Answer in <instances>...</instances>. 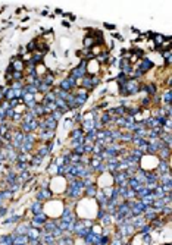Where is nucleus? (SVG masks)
<instances>
[{
    "label": "nucleus",
    "instance_id": "nucleus-43",
    "mask_svg": "<svg viewBox=\"0 0 172 245\" xmlns=\"http://www.w3.org/2000/svg\"><path fill=\"white\" fill-rule=\"evenodd\" d=\"M5 100V87L0 85V103Z\"/></svg>",
    "mask_w": 172,
    "mask_h": 245
},
{
    "label": "nucleus",
    "instance_id": "nucleus-47",
    "mask_svg": "<svg viewBox=\"0 0 172 245\" xmlns=\"http://www.w3.org/2000/svg\"><path fill=\"white\" fill-rule=\"evenodd\" d=\"M112 37H113V38H118V40H122V37H121L119 34H115V33H113V34H112Z\"/></svg>",
    "mask_w": 172,
    "mask_h": 245
},
{
    "label": "nucleus",
    "instance_id": "nucleus-49",
    "mask_svg": "<svg viewBox=\"0 0 172 245\" xmlns=\"http://www.w3.org/2000/svg\"><path fill=\"white\" fill-rule=\"evenodd\" d=\"M54 12H56V14H58V15H60V14H62V9H56Z\"/></svg>",
    "mask_w": 172,
    "mask_h": 245
},
{
    "label": "nucleus",
    "instance_id": "nucleus-20",
    "mask_svg": "<svg viewBox=\"0 0 172 245\" xmlns=\"http://www.w3.org/2000/svg\"><path fill=\"white\" fill-rule=\"evenodd\" d=\"M82 46H84V49H88V50H91V47H94V40H93L88 34H87L86 37H84V40H82Z\"/></svg>",
    "mask_w": 172,
    "mask_h": 245
},
{
    "label": "nucleus",
    "instance_id": "nucleus-50",
    "mask_svg": "<svg viewBox=\"0 0 172 245\" xmlns=\"http://www.w3.org/2000/svg\"><path fill=\"white\" fill-rule=\"evenodd\" d=\"M122 245H131V242H130V241H126V242H122Z\"/></svg>",
    "mask_w": 172,
    "mask_h": 245
},
{
    "label": "nucleus",
    "instance_id": "nucleus-26",
    "mask_svg": "<svg viewBox=\"0 0 172 245\" xmlns=\"http://www.w3.org/2000/svg\"><path fill=\"white\" fill-rule=\"evenodd\" d=\"M35 154H37V156H40L41 159H44V157H47V156L50 154V151L47 150L46 144H44V146H41V147H40V148H38V150L35 151Z\"/></svg>",
    "mask_w": 172,
    "mask_h": 245
},
{
    "label": "nucleus",
    "instance_id": "nucleus-12",
    "mask_svg": "<svg viewBox=\"0 0 172 245\" xmlns=\"http://www.w3.org/2000/svg\"><path fill=\"white\" fill-rule=\"evenodd\" d=\"M40 235H41V229H37V228H30L28 232H26V236H28L30 241L31 239H38Z\"/></svg>",
    "mask_w": 172,
    "mask_h": 245
},
{
    "label": "nucleus",
    "instance_id": "nucleus-21",
    "mask_svg": "<svg viewBox=\"0 0 172 245\" xmlns=\"http://www.w3.org/2000/svg\"><path fill=\"white\" fill-rule=\"evenodd\" d=\"M140 201L143 203V205H144V207H149V205H152V204H153V201H154V197H153V194L150 192L149 195L143 197V198L140 200Z\"/></svg>",
    "mask_w": 172,
    "mask_h": 245
},
{
    "label": "nucleus",
    "instance_id": "nucleus-15",
    "mask_svg": "<svg viewBox=\"0 0 172 245\" xmlns=\"http://www.w3.org/2000/svg\"><path fill=\"white\" fill-rule=\"evenodd\" d=\"M33 56H31V62H33L34 65L37 66V65H40V63H43V57H44V54L40 53V52H34V53H31Z\"/></svg>",
    "mask_w": 172,
    "mask_h": 245
},
{
    "label": "nucleus",
    "instance_id": "nucleus-18",
    "mask_svg": "<svg viewBox=\"0 0 172 245\" xmlns=\"http://www.w3.org/2000/svg\"><path fill=\"white\" fill-rule=\"evenodd\" d=\"M146 87H147V95H149V97H153V95L158 94V87H156L154 82H149Z\"/></svg>",
    "mask_w": 172,
    "mask_h": 245
},
{
    "label": "nucleus",
    "instance_id": "nucleus-36",
    "mask_svg": "<svg viewBox=\"0 0 172 245\" xmlns=\"http://www.w3.org/2000/svg\"><path fill=\"white\" fill-rule=\"evenodd\" d=\"M150 104H152V100H150V97H149V95L141 100V106L144 107V109H149V107H150Z\"/></svg>",
    "mask_w": 172,
    "mask_h": 245
},
{
    "label": "nucleus",
    "instance_id": "nucleus-5",
    "mask_svg": "<svg viewBox=\"0 0 172 245\" xmlns=\"http://www.w3.org/2000/svg\"><path fill=\"white\" fill-rule=\"evenodd\" d=\"M126 179H128V175H126L125 172H121V170H118V172L112 173V181H113V185H122V184H125Z\"/></svg>",
    "mask_w": 172,
    "mask_h": 245
},
{
    "label": "nucleus",
    "instance_id": "nucleus-28",
    "mask_svg": "<svg viewBox=\"0 0 172 245\" xmlns=\"http://www.w3.org/2000/svg\"><path fill=\"white\" fill-rule=\"evenodd\" d=\"M125 113H126V107L124 106H116V107H113V115L115 116H125Z\"/></svg>",
    "mask_w": 172,
    "mask_h": 245
},
{
    "label": "nucleus",
    "instance_id": "nucleus-16",
    "mask_svg": "<svg viewBox=\"0 0 172 245\" xmlns=\"http://www.w3.org/2000/svg\"><path fill=\"white\" fill-rule=\"evenodd\" d=\"M28 242H30V239L26 235H18L13 239V245H28Z\"/></svg>",
    "mask_w": 172,
    "mask_h": 245
},
{
    "label": "nucleus",
    "instance_id": "nucleus-40",
    "mask_svg": "<svg viewBox=\"0 0 172 245\" xmlns=\"http://www.w3.org/2000/svg\"><path fill=\"white\" fill-rule=\"evenodd\" d=\"M72 153H75V154H78V156H84V147H82V146L75 147V148L72 150Z\"/></svg>",
    "mask_w": 172,
    "mask_h": 245
},
{
    "label": "nucleus",
    "instance_id": "nucleus-2",
    "mask_svg": "<svg viewBox=\"0 0 172 245\" xmlns=\"http://www.w3.org/2000/svg\"><path fill=\"white\" fill-rule=\"evenodd\" d=\"M53 197V191L50 189V188H40L38 191H37V194H35V200L37 201H50Z\"/></svg>",
    "mask_w": 172,
    "mask_h": 245
},
{
    "label": "nucleus",
    "instance_id": "nucleus-11",
    "mask_svg": "<svg viewBox=\"0 0 172 245\" xmlns=\"http://www.w3.org/2000/svg\"><path fill=\"white\" fill-rule=\"evenodd\" d=\"M59 88H60V90H63V91L71 93V91H72V87H71V78H69V76H68V78H63V80L59 82Z\"/></svg>",
    "mask_w": 172,
    "mask_h": 245
},
{
    "label": "nucleus",
    "instance_id": "nucleus-19",
    "mask_svg": "<svg viewBox=\"0 0 172 245\" xmlns=\"http://www.w3.org/2000/svg\"><path fill=\"white\" fill-rule=\"evenodd\" d=\"M159 157H160V160H169V157H171V148H160L159 150Z\"/></svg>",
    "mask_w": 172,
    "mask_h": 245
},
{
    "label": "nucleus",
    "instance_id": "nucleus-14",
    "mask_svg": "<svg viewBox=\"0 0 172 245\" xmlns=\"http://www.w3.org/2000/svg\"><path fill=\"white\" fill-rule=\"evenodd\" d=\"M31 228V225L30 223H21V225L16 226V231H15V233L16 235H26V232H28V229Z\"/></svg>",
    "mask_w": 172,
    "mask_h": 245
},
{
    "label": "nucleus",
    "instance_id": "nucleus-13",
    "mask_svg": "<svg viewBox=\"0 0 172 245\" xmlns=\"http://www.w3.org/2000/svg\"><path fill=\"white\" fill-rule=\"evenodd\" d=\"M160 99L163 101V104H172V91L171 88H168L165 93L160 94Z\"/></svg>",
    "mask_w": 172,
    "mask_h": 245
},
{
    "label": "nucleus",
    "instance_id": "nucleus-1",
    "mask_svg": "<svg viewBox=\"0 0 172 245\" xmlns=\"http://www.w3.org/2000/svg\"><path fill=\"white\" fill-rule=\"evenodd\" d=\"M140 90V81L138 80H128L126 81V84L124 85V93L122 95H134V94H137Z\"/></svg>",
    "mask_w": 172,
    "mask_h": 245
},
{
    "label": "nucleus",
    "instance_id": "nucleus-9",
    "mask_svg": "<svg viewBox=\"0 0 172 245\" xmlns=\"http://www.w3.org/2000/svg\"><path fill=\"white\" fill-rule=\"evenodd\" d=\"M31 157H33V154H30V153H19V151H18L16 161H18V163H28V165H30Z\"/></svg>",
    "mask_w": 172,
    "mask_h": 245
},
{
    "label": "nucleus",
    "instance_id": "nucleus-42",
    "mask_svg": "<svg viewBox=\"0 0 172 245\" xmlns=\"http://www.w3.org/2000/svg\"><path fill=\"white\" fill-rule=\"evenodd\" d=\"M143 236V242H144L146 245H149L150 242H152V236H150V233H144V235H141Z\"/></svg>",
    "mask_w": 172,
    "mask_h": 245
},
{
    "label": "nucleus",
    "instance_id": "nucleus-34",
    "mask_svg": "<svg viewBox=\"0 0 172 245\" xmlns=\"http://www.w3.org/2000/svg\"><path fill=\"white\" fill-rule=\"evenodd\" d=\"M47 173H49V175H56V173H58V166H56V163H54V161H52V163H50L49 169H47Z\"/></svg>",
    "mask_w": 172,
    "mask_h": 245
},
{
    "label": "nucleus",
    "instance_id": "nucleus-8",
    "mask_svg": "<svg viewBox=\"0 0 172 245\" xmlns=\"http://www.w3.org/2000/svg\"><path fill=\"white\" fill-rule=\"evenodd\" d=\"M43 208H44L43 203H41V201H37V200H35L33 204H31V207H30V210H31V213H33V216L38 214V213H43Z\"/></svg>",
    "mask_w": 172,
    "mask_h": 245
},
{
    "label": "nucleus",
    "instance_id": "nucleus-22",
    "mask_svg": "<svg viewBox=\"0 0 172 245\" xmlns=\"http://www.w3.org/2000/svg\"><path fill=\"white\" fill-rule=\"evenodd\" d=\"M69 137H71V139L79 138V137H84V132H82L81 126H79V128H74L72 131H71V134H69Z\"/></svg>",
    "mask_w": 172,
    "mask_h": 245
},
{
    "label": "nucleus",
    "instance_id": "nucleus-41",
    "mask_svg": "<svg viewBox=\"0 0 172 245\" xmlns=\"http://www.w3.org/2000/svg\"><path fill=\"white\" fill-rule=\"evenodd\" d=\"M13 116H15V109H7L6 110V120H12Z\"/></svg>",
    "mask_w": 172,
    "mask_h": 245
},
{
    "label": "nucleus",
    "instance_id": "nucleus-25",
    "mask_svg": "<svg viewBox=\"0 0 172 245\" xmlns=\"http://www.w3.org/2000/svg\"><path fill=\"white\" fill-rule=\"evenodd\" d=\"M41 161H43V159L40 156H37V154H34L31 157V161H30V167H38L41 165Z\"/></svg>",
    "mask_w": 172,
    "mask_h": 245
},
{
    "label": "nucleus",
    "instance_id": "nucleus-37",
    "mask_svg": "<svg viewBox=\"0 0 172 245\" xmlns=\"http://www.w3.org/2000/svg\"><path fill=\"white\" fill-rule=\"evenodd\" d=\"M18 104H21V100L15 97V99H12L10 101H9V109H16Z\"/></svg>",
    "mask_w": 172,
    "mask_h": 245
},
{
    "label": "nucleus",
    "instance_id": "nucleus-3",
    "mask_svg": "<svg viewBox=\"0 0 172 245\" xmlns=\"http://www.w3.org/2000/svg\"><path fill=\"white\" fill-rule=\"evenodd\" d=\"M137 66H138V71H140V72L144 75V73H147L149 71H150V69H153V66H154V65H153V62L150 60V57L144 56L143 59H140V62L137 63Z\"/></svg>",
    "mask_w": 172,
    "mask_h": 245
},
{
    "label": "nucleus",
    "instance_id": "nucleus-32",
    "mask_svg": "<svg viewBox=\"0 0 172 245\" xmlns=\"http://www.w3.org/2000/svg\"><path fill=\"white\" fill-rule=\"evenodd\" d=\"M10 76H12V81H22L25 75H24V72H18V71H13Z\"/></svg>",
    "mask_w": 172,
    "mask_h": 245
},
{
    "label": "nucleus",
    "instance_id": "nucleus-29",
    "mask_svg": "<svg viewBox=\"0 0 172 245\" xmlns=\"http://www.w3.org/2000/svg\"><path fill=\"white\" fill-rule=\"evenodd\" d=\"M26 52L28 53H34L35 50H37V38H34V40H31L30 43H28V46L25 47Z\"/></svg>",
    "mask_w": 172,
    "mask_h": 245
},
{
    "label": "nucleus",
    "instance_id": "nucleus-48",
    "mask_svg": "<svg viewBox=\"0 0 172 245\" xmlns=\"http://www.w3.org/2000/svg\"><path fill=\"white\" fill-rule=\"evenodd\" d=\"M25 52H26L25 47H19V53H25Z\"/></svg>",
    "mask_w": 172,
    "mask_h": 245
},
{
    "label": "nucleus",
    "instance_id": "nucleus-39",
    "mask_svg": "<svg viewBox=\"0 0 172 245\" xmlns=\"http://www.w3.org/2000/svg\"><path fill=\"white\" fill-rule=\"evenodd\" d=\"M93 146H94V144H84V154H90V156H91L93 154Z\"/></svg>",
    "mask_w": 172,
    "mask_h": 245
},
{
    "label": "nucleus",
    "instance_id": "nucleus-45",
    "mask_svg": "<svg viewBox=\"0 0 172 245\" xmlns=\"http://www.w3.org/2000/svg\"><path fill=\"white\" fill-rule=\"evenodd\" d=\"M105 28H107V29H115V25H112V24H105Z\"/></svg>",
    "mask_w": 172,
    "mask_h": 245
},
{
    "label": "nucleus",
    "instance_id": "nucleus-17",
    "mask_svg": "<svg viewBox=\"0 0 172 245\" xmlns=\"http://www.w3.org/2000/svg\"><path fill=\"white\" fill-rule=\"evenodd\" d=\"M56 226H58V220H49L47 219L46 222H44V225H43V229L46 232H52Z\"/></svg>",
    "mask_w": 172,
    "mask_h": 245
},
{
    "label": "nucleus",
    "instance_id": "nucleus-46",
    "mask_svg": "<svg viewBox=\"0 0 172 245\" xmlns=\"http://www.w3.org/2000/svg\"><path fill=\"white\" fill-rule=\"evenodd\" d=\"M62 25H63V27H71V24H69V22H68V21H62Z\"/></svg>",
    "mask_w": 172,
    "mask_h": 245
},
{
    "label": "nucleus",
    "instance_id": "nucleus-23",
    "mask_svg": "<svg viewBox=\"0 0 172 245\" xmlns=\"http://www.w3.org/2000/svg\"><path fill=\"white\" fill-rule=\"evenodd\" d=\"M132 141V134L131 132H124L121 134V138H119V142H122V144H125V142H131Z\"/></svg>",
    "mask_w": 172,
    "mask_h": 245
},
{
    "label": "nucleus",
    "instance_id": "nucleus-24",
    "mask_svg": "<svg viewBox=\"0 0 172 245\" xmlns=\"http://www.w3.org/2000/svg\"><path fill=\"white\" fill-rule=\"evenodd\" d=\"M115 80H116V82H118V85H119V87H124V85L126 84V81H128V76H126L125 73L119 72V73H118V76H116Z\"/></svg>",
    "mask_w": 172,
    "mask_h": 245
},
{
    "label": "nucleus",
    "instance_id": "nucleus-51",
    "mask_svg": "<svg viewBox=\"0 0 172 245\" xmlns=\"http://www.w3.org/2000/svg\"><path fill=\"white\" fill-rule=\"evenodd\" d=\"M0 245H9V244H5V242H0Z\"/></svg>",
    "mask_w": 172,
    "mask_h": 245
},
{
    "label": "nucleus",
    "instance_id": "nucleus-31",
    "mask_svg": "<svg viewBox=\"0 0 172 245\" xmlns=\"http://www.w3.org/2000/svg\"><path fill=\"white\" fill-rule=\"evenodd\" d=\"M24 85H25V82H22V81H13L9 87H10L12 90H22Z\"/></svg>",
    "mask_w": 172,
    "mask_h": 245
},
{
    "label": "nucleus",
    "instance_id": "nucleus-4",
    "mask_svg": "<svg viewBox=\"0 0 172 245\" xmlns=\"http://www.w3.org/2000/svg\"><path fill=\"white\" fill-rule=\"evenodd\" d=\"M41 80H43V82H44L47 87L53 88V85H54V81H56V71L47 69V72L44 73L43 76H41Z\"/></svg>",
    "mask_w": 172,
    "mask_h": 245
},
{
    "label": "nucleus",
    "instance_id": "nucleus-6",
    "mask_svg": "<svg viewBox=\"0 0 172 245\" xmlns=\"http://www.w3.org/2000/svg\"><path fill=\"white\" fill-rule=\"evenodd\" d=\"M169 169H171V160H159L158 166H156V172H158L159 175L171 172Z\"/></svg>",
    "mask_w": 172,
    "mask_h": 245
},
{
    "label": "nucleus",
    "instance_id": "nucleus-33",
    "mask_svg": "<svg viewBox=\"0 0 172 245\" xmlns=\"http://www.w3.org/2000/svg\"><path fill=\"white\" fill-rule=\"evenodd\" d=\"M50 116H52V119H53V120L59 122V120L62 119V116H63V113L60 112V110H58V109H56V110H54L53 113H50Z\"/></svg>",
    "mask_w": 172,
    "mask_h": 245
},
{
    "label": "nucleus",
    "instance_id": "nucleus-35",
    "mask_svg": "<svg viewBox=\"0 0 172 245\" xmlns=\"http://www.w3.org/2000/svg\"><path fill=\"white\" fill-rule=\"evenodd\" d=\"M94 172H96V173H105L106 172V163H105V161H102V163L94 169Z\"/></svg>",
    "mask_w": 172,
    "mask_h": 245
},
{
    "label": "nucleus",
    "instance_id": "nucleus-30",
    "mask_svg": "<svg viewBox=\"0 0 172 245\" xmlns=\"http://www.w3.org/2000/svg\"><path fill=\"white\" fill-rule=\"evenodd\" d=\"M153 40H154V46H162L163 41H165V35H162V34H154Z\"/></svg>",
    "mask_w": 172,
    "mask_h": 245
},
{
    "label": "nucleus",
    "instance_id": "nucleus-10",
    "mask_svg": "<svg viewBox=\"0 0 172 245\" xmlns=\"http://www.w3.org/2000/svg\"><path fill=\"white\" fill-rule=\"evenodd\" d=\"M168 184H172L171 172H166V173L159 175V185H168Z\"/></svg>",
    "mask_w": 172,
    "mask_h": 245
},
{
    "label": "nucleus",
    "instance_id": "nucleus-7",
    "mask_svg": "<svg viewBox=\"0 0 172 245\" xmlns=\"http://www.w3.org/2000/svg\"><path fill=\"white\" fill-rule=\"evenodd\" d=\"M97 189H99V186L96 185V182L94 184H91V185H88V186H86L84 188V198H94L96 197V194H97Z\"/></svg>",
    "mask_w": 172,
    "mask_h": 245
},
{
    "label": "nucleus",
    "instance_id": "nucleus-44",
    "mask_svg": "<svg viewBox=\"0 0 172 245\" xmlns=\"http://www.w3.org/2000/svg\"><path fill=\"white\" fill-rule=\"evenodd\" d=\"M7 213V208H5V207H0V216H5Z\"/></svg>",
    "mask_w": 172,
    "mask_h": 245
},
{
    "label": "nucleus",
    "instance_id": "nucleus-38",
    "mask_svg": "<svg viewBox=\"0 0 172 245\" xmlns=\"http://www.w3.org/2000/svg\"><path fill=\"white\" fill-rule=\"evenodd\" d=\"M100 81H102V80H100V78L97 76V75H93V76H91V87H93V90H94L96 87L99 85V84H100Z\"/></svg>",
    "mask_w": 172,
    "mask_h": 245
},
{
    "label": "nucleus",
    "instance_id": "nucleus-27",
    "mask_svg": "<svg viewBox=\"0 0 172 245\" xmlns=\"http://www.w3.org/2000/svg\"><path fill=\"white\" fill-rule=\"evenodd\" d=\"M12 99H15V91H13L10 87H5V100L10 101Z\"/></svg>",
    "mask_w": 172,
    "mask_h": 245
}]
</instances>
